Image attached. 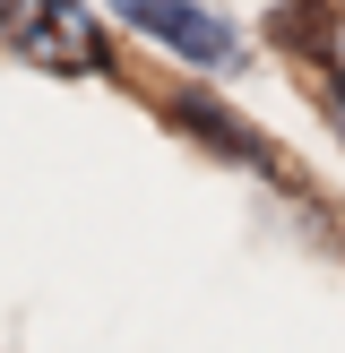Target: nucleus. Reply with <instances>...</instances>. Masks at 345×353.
Here are the masks:
<instances>
[{"label": "nucleus", "instance_id": "nucleus-2", "mask_svg": "<svg viewBox=\"0 0 345 353\" xmlns=\"http://www.w3.org/2000/svg\"><path fill=\"white\" fill-rule=\"evenodd\" d=\"M103 9H112L130 34H147L155 52L207 69V78H233V69L250 61V52H241V26H233V17H216L207 0H103Z\"/></svg>", "mask_w": 345, "mask_h": 353}, {"label": "nucleus", "instance_id": "nucleus-1", "mask_svg": "<svg viewBox=\"0 0 345 353\" xmlns=\"http://www.w3.org/2000/svg\"><path fill=\"white\" fill-rule=\"evenodd\" d=\"M0 43L34 69H61V78H103L112 69V34L86 0H0Z\"/></svg>", "mask_w": 345, "mask_h": 353}, {"label": "nucleus", "instance_id": "nucleus-4", "mask_svg": "<svg viewBox=\"0 0 345 353\" xmlns=\"http://www.w3.org/2000/svg\"><path fill=\"white\" fill-rule=\"evenodd\" d=\"M319 112H328V130L345 138V61H319Z\"/></svg>", "mask_w": 345, "mask_h": 353}, {"label": "nucleus", "instance_id": "nucleus-3", "mask_svg": "<svg viewBox=\"0 0 345 353\" xmlns=\"http://www.w3.org/2000/svg\"><path fill=\"white\" fill-rule=\"evenodd\" d=\"M164 121H172L181 138H199L207 155H224V164H250V172H276V147H268L259 130H241V121L224 112L216 95H164Z\"/></svg>", "mask_w": 345, "mask_h": 353}]
</instances>
